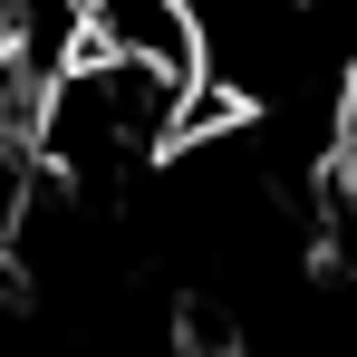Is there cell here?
<instances>
[{
  "instance_id": "cell-1",
  "label": "cell",
  "mask_w": 357,
  "mask_h": 357,
  "mask_svg": "<svg viewBox=\"0 0 357 357\" xmlns=\"http://www.w3.org/2000/svg\"><path fill=\"white\" fill-rule=\"evenodd\" d=\"M77 59L183 87V97L213 87V39L193 0H77Z\"/></svg>"
},
{
  "instance_id": "cell-2",
  "label": "cell",
  "mask_w": 357,
  "mask_h": 357,
  "mask_svg": "<svg viewBox=\"0 0 357 357\" xmlns=\"http://www.w3.org/2000/svg\"><path fill=\"white\" fill-rule=\"evenodd\" d=\"M29 193H39V87H20L0 68V271H10L20 222H29Z\"/></svg>"
}]
</instances>
